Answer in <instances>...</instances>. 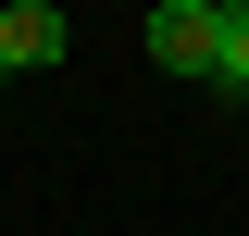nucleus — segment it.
<instances>
[{
    "instance_id": "nucleus-1",
    "label": "nucleus",
    "mask_w": 249,
    "mask_h": 236,
    "mask_svg": "<svg viewBox=\"0 0 249 236\" xmlns=\"http://www.w3.org/2000/svg\"><path fill=\"white\" fill-rule=\"evenodd\" d=\"M62 50H75L62 0H0V75H50Z\"/></svg>"
},
{
    "instance_id": "nucleus-2",
    "label": "nucleus",
    "mask_w": 249,
    "mask_h": 236,
    "mask_svg": "<svg viewBox=\"0 0 249 236\" xmlns=\"http://www.w3.org/2000/svg\"><path fill=\"white\" fill-rule=\"evenodd\" d=\"M150 62L162 75H212V0H162L150 13Z\"/></svg>"
},
{
    "instance_id": "nucleus-3",
    "label": "nucleus",
    "mask_w": 249,
    "mask_h": 236,
    "mask_svg": "<svg viewBox=\"0 0 249 236\" xmlns=\"http://www.w3.org/2000/svg\"><path fill=\"white\" fill-rule=\"evenodd\" d=\"M212 87L249 100V0H212Z\"/></svg>"
}]
</instances>
